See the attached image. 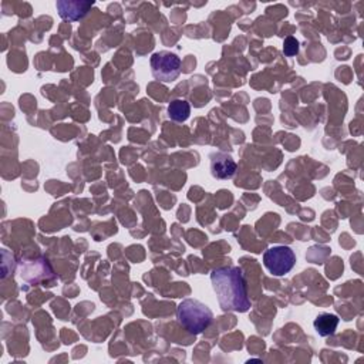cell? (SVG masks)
I'll list each match as a JSON object with an SVG mask.
<instances>
[{
    "mask_svg": "<svg viewBox=\"0 0 364 364\" xmlns=\"http://www.w3.org/2000/svg\"><path fill=\"white\" fill-rule=\"evenodd\" d=\"M210 282L224 312L245 313L251 309L247 282L240 267L228 266L215 269L210 273Z\"/></svg>",
    "mask_w": 364,
    "mask_h": 364,
    "instance_id": "cell-1",
    "label": "cell"
},
{
    "mask_svg": "<svg viewBox=\"0 0 364 364\" xmlns=\"http://www.w3.org/2000/svg\"><path fill=\"white\" fill-rule=\"evenodd\" d=\"M176 317L179 324L191 335L197 336L212 323L214 313L197 299H185L179 303L176 309Z\"/></svg>",
    "mask_w": 364,
    "mask_h": 364,
    "instance_id": "cell-2",
    "label": "cell"
},
{
    "mask_svg": "<svg viewBox=\"0 0 364 364\" xmlns=\"http://www.w3.org/2000/svg\"><path fill=\"white\" fill-rule=\"evenodd\" d=\"M149 65L154 78L163 83H172L181 74V58L168 50L154 53L151 56Z\"/></svg>",
    "mask_w": 364,
    "mask_h": 364,
    "instance_id": "cell-3",
    "label": "cell"
},
{
    "mask_svg": "<svg viewBox=\"0 0 364 364\" xmlns=\"http://www.w3.org/2000/svg\"><path fill=\"white\" fill-rule=\"evenodd\" d=\"M263 265L273 276H285L296 265V255L289 247H273L263 254Z\"/></svg>",
    "mask_w": 364,
    "mask_h": 364,
    "instance_id": "cell-4",
    "label": "cell"
},
{
    "mask_svg": "<svg viewBox=\"0 0 364 364\" xmlns=\"http://www.w3.org/2000/svg\"><path fill=\"white\" fill-rule=\"evenodd\" d=\"M238 165L232 156L226 153H214L210 156V174L217 179H229L235 175Z\"/></svg>",
    "mask_w": 364,
    "mask_h": 364,
    "instance_id": "cell-5",
    "label": "cell"
},
{
    "mask_svg": "<svg viewBox=\"0 0 364 364\" xmlns=\"http://www.w3.org/2000/svg\"><path fill=\"white\" fill-rule=\"evenodd\" d=\"M93 2H67V0H60V2L56 3L60 17L70 22L83 19L88 10L93 8Z\"/></svg>",
    "mask_w": 364,
    "mask_h": 364,
    "instance_id": "cell-6",
    "label": "cell"
},
{
    "mask_svg": "<svg viewBox=\"0 0 364 364\" xmlns=\"http://www.w3.org/2000/svg\"><path fill=\"white\" fill-rule=\"evenodd\" d=\"M339 316L336 315H331V313H320L315 322H313V326H315V330L319 336L322 338H327V336H331L335 335V331L339 326Z\"/></svg>",
    "mask_w": 364,
    "mask_h": 364,
    "instance_id": "cell-7",
    "label": "cell"
},
{
    "mask_svg": "<svg viewBox=\"0 0 364 364\" xmlns=\"http://www.w3.org/2000/svg\"><path fill=\"white\" fill-rule=\"evenodd\" d=\"M168 115L172 121H176V123H185L191 115V106L187 100H174L168 106Z\"/></svg>",
    "mask_w": 364,
    "mask_h": 364,
    "instance_id": "cell-8",
    "label": "cell"
},
{
    "mask_svg": "<svg viewBox=\"0 0 364 364\" xmlns=\"http://www.w3.org/2000/svg\"><path fill=\"white\" fill-rule=\"evenodd\" d=\"M299 46L300 44H299L297 39H295L293 36L286 38L285 42H283V53H285V56H288V57L296 56L299 53Z\"/></svg>",
    "mask_w": 364,
    "mask_h": 364,
    "instance_id": "cell-9",
    "label": "cell"
}]
</instances>
